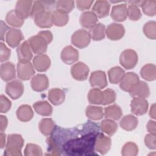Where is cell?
<instances>
[{"mask_svg": "<svg viewBox=\"0 0 156 156\" xmlns=\"http://www.w3.org/2000/svg\"><path fill=\"white\" fill-rule=\"evenodd\" d=\"M90 69L84 63L79 62L73 65L71 68L72 77L79 81H83L87 79Z\"/></svg>", "mask_w": 156, "mask_h": 156, "instance_id": "cell-7", "label": "cell"}, {"mask_svg": "<svg viewBox=\"0 0 156 156\" xmlns=\"http://www.w3.org/2000/svg\"><path fill=\"white\" fill-rule=\"evenodd\" d=\"M24 155L26 156H41L43 155L41 148L37 144L28 143L24 149Z\"/></svg>", "mask_w": 156, "mask_h": 156, "instance_id": "cell-42", "label": "cell"}, {"mask_svg": "<svg viewBox=\"0 0 156 156\" xmlns=\"http://www.w3.org/2000/svg\"><path fill=\"white\" fill-rule=\"evenodd\" d=\"M49 80L45 74H38L34 76L30 81L31 87L33 90L38 92L43 91L49 87Z\"/></svg>", "mask_w": 156, "mask_h": 156, "instance_id": "cell-15", "label": "cell"}, {"mask_svg": "<svg viewBox=\"0 0 156 156\" xmlns=\"http://www.w3.org/2000/svg\"><path fill=\"white\" fill-rule=\"evenodd\" d=\"M149 116L153 119L155 118V104H153L151 107V108L149 110Z\"/></svg>", "mask_w": 156, "mask_h": 156, "instance_id": "cell-57", "label": "cell"}, {"mask_svg": "<svg viewBox=\"0 0 156 156\" xmlns=\"http://www.w3.org/2000/svg\"><path fill=\"white\" fill-rule=\"evenodd\" d=\"M0 75L1 79L5 82H8L15 79L16 77L15 65L10 62L2 63L0 68Z\"/></svg>", "mask_w": 156, "mask_h": 156, "instance_id": "cell-18", "label": "cell"}, {"mask_svg": "<svg viewBox=\"0 0 156 156\" xmlns=\"http://www.w3.org/2000/svg\"><path fill=\"white\" fill-rule=\"evenodd\" d=\"M7 23L14 27H20L24 22V20L20 17L15 12V10L9 11L5 16Z\"/></svg>", "mask_w": 156, "mask_h": 156, "instance_id": "cell-36", "label": "cell"}, {"mask_svg": "<svg viewBox=\"0 0 156 156\" xmlns=\"http://www.w3.org/2000/svg\"><path fill=\"white\" fill-rule=\"evenodd\" d=\"M46 11V7L43 1H35L33 3L30 16V18L34 19L37 16Z\"/></svg>", "mask_w": 156, "mask_h": 156, "instance_id": "cell-44", "label": "cell"}, {"mask_svg": "<svg viewBox=\"0 0 156 156\" xmlns=\"http://www.w3.org/2000/svg\"><path fill=\"white\" fill-rule=\"evenodd\" d=\"M33 3L32 1H18L15 7L16 13L24 20L28 18L30 15Z\"/></svg>", "mask_w": 156, "mask_h": 156, "instance_id": "cell-16", "label": "cell"}, {"mask_svg": "<svg viewBox=\"0 0 156 156\" xmlns=\"http://www.w3.org/2000/svg\"><path fill=\"white\" fill-rule=\"evenodd\" d=\"M52 21L53 24L56 26H63L68 23L69 16L66 13L55 10L52 12Z\"/></svg>", "mask_w": 156, "mask_h": 156, "instance_id": "cell-35", "label": "cell"}, {"mask_svg": "<svg viewBox=\"0 0 156 156\" xmlns=\"http://www.w3.org/2000/svg\"><path fill=\"white\" fill-rule=\"evenodd\" d=\"M24 92V85L19 80H14L7 83L5 93L13 99L20 98Z\"/></svg>", "mask_w": 156, "mask_h": 156, "instance_id": "cell-6", "label": "cell"}, {"mask_svg": "<svg viewBox=\"0 0 156 156\" xmlns=\"http://www.w3.org/2000/svg\"><path fill=\"white\" fill-rule=\"evenodd\" d=\"M147 131L150 133H153V134H155L156 132V129H155V127H156V124L155 122L154 121H152V120H149L147 124Z\"/></svg>", "mask_w": 156, "mask_h": 156, "instance_id": "cell-53", "label": "cell"}, {"mask_svg": "<svg viewBox=\"0 0 156 156\" xmlns=\"http://www.w3.org/2000/svg\"><path fill=\"white\" fill-rule=\"evenodd\" d=\"M102 103L104 105L113 103L116 100V93L115 91L110 88H107L102 91Z\"/></svg>", "mask_w": 156, "mask_h": 156, "instance_id": "cell-47", "label": "cell"}, {"mask_svg": "<svg viewBox=\"0 0 156 156\" xmlns=\"http://www.w3.org/2000/svg\"><path fill=\"white\" fill-rule=\"evenodd\" d=\"M1 40H4V37L5 34L7 30H9L10 29H9V27L6 25V24L4 23L3 21H1Z\"/></svg>", "mask_w": 156, "mask_h": 156, "instance_id": "cell-55", "label": "cell"}, {"mask_svg": "<svg viewBox=\"0 0 156 156\" xmlns=\"http://www.w3.org/2000/svg\"><path fill=\"white\" fill-rule=\"evenodd\" d=\"M102 91L100 89L93 88L90 90L88 94V100L90 104H102Z\"/></svg>", "mask_w": 156, "mask_h": 156, "instance_id": "cell-38", "label": "cell"}, {"mask_svg": "<svg viewBox=\"0 0 156 156\" xmlns=\"http://www.w3.org/2000/svg\"><path fill=\"white\" fill-rule=\"evenodd\" d=\"M110 4L107 1H97L93 7V12L99 18L108 16Z\"/></svg>", "mask_w": 156, "mask_h": 156, "instance_id": "cell-22", "label": "cell"}, {"mask_svg": "<svg viewBox=\"0 0 156 156\" xmlns=\"http://www.w3.org/2000/svg\"><path fill=\"white\" fill-rule=\"evenodd\" d=\"M27 41L32 52L34 54H42L46 52L48 43L40 35L37 34V35L29 38Z\"/></svg>", "mask_w": 156, "mask_h": 156, "instance_id": "cell-4", "label": "cell"}, {"mask_svg": "<svg viewBox=\"0 0 156 156\" xmlns=\"http://www.w3.org/2000/svg\"><path fill=\"white\" fill-rule=\"evenodd\" d=\"M17 73L20 79L23 80H29L35 74L34 67L30 62H18Z\"/></svg>", "mask_w": 156, "mask_h": 156, "instance_id": "cell-5", "label": "cell"}, {"mask_svg": "<svg viewBox=\"0 0 156 156\" xmlns=\"http://www.w3.org/2000/svg\"><path fill=\"white\" fill-rule=\"evenodd\" d=\"M48 99L53 105H58L64 102L65 94L64 91L60 88H52L48 92Z\"/></svg>", "mask_w": 156, "mask_h": 156, "instance_id": "cell-25", "label": "cell"}, {"mask_svg": "<svg viewBox=\"0 0 156 156\" xmlns=\"http://www.w3.org/2000/svg\"><path fill=\"white\" fill-rule=\"evenodd\" d=\"M90 83L92 87L103 89L107 85V80L104 71H96L93 72L90 77Z\"/></svg>", "mask_w": 156, "mask_h": 156, "instance_id": "cell-11", "label": "cell"}, {"mask_svg": "<svg viewBox=\"0 0 156 156\" xmlns=\"http://www.w3.org/2000/svg\"><path fill=\"white\" fill-rule=\"evenodd\" d=\"M143 32L149 39L155 40L156 38V23L150 21L145 23L143 26Z\"/></svg>", "mask_w": 156, "mask_h": 156, "instance_id": "cell-40", "label": "cell"}, {"mask_svg": "<svg viewBox=\"0 0 156 156\" xmlns=\"http://www.w3.org/2000/svg\"><path fill=\"white\" fill-rule=\"evenodd\" d=\"M91 38L89 33L85 29H79L71 36V43L78 48H84L88 46Z\"/></svg>", "mask_w": 156, "mask_h": 156, "instance_id": "cell-3", "label": "cell"}, {"mask_svg": "<svg viewBox=\"0 0 156 156\" xmlns=\"http://www.w3.org/2000/svg\"><path fill=\"white\" fill-rule=\"evenodd\" d=\"M38 34L42 36L46 40V41L48 42V44L51 43V41H52V38H53L52 34L51 32L49 30H42V31L39 32L38 33Z\"/></svg>", "mask_w": 156, "mask_h": 156, "instance_id": "cell-52", "label": "cell"}, {"mask_svg": "<svg viewBox=\"0 0 156 156\" xmlns=\"http://www.w3.org/2000/svg\"><path fill=\"white\" fill-rule=\"evenodd\" d=\"M76 3L78 9L80 10H88L91 7L93 3V1H76Z\"/></svg>", "mask_w": 156, "mask_h": 156, "instance_id": "cell-51", "label": "cell"}, {"mask_svg": "<svg viewBox=\"0 0 156 156\" xmlns=\"http://www.w3.org/2000/svg\"><path fill=\"white\" fill-rule=\"evenodd\" d=\"M138 147L137 145L133 142L126 143L122 149L121 154L123 156H135L138 154Z\"/></svg>", "mask_w": 156, "mask_h": 156, "instance_id": "cell-41", "label": "cell"}, {"mask_svg": "<svg viewBox=\"0 0 156 156\" xmlns=\"http://www.w3.org/2000/svg\"><path fill=\"white\" fill-rule=\"evenodd\" d=\"M90 38L94 41L102 40L105 36V26L99 23L91 27L89 32Z\"/></svg>", "mask_w": 156, "mask_h": 156, "instance_id": "cell-30", "label": "cell"}, {"mask_svg": "<svg viewBox=\"0 0 156 156\" xmlns=\"http://www.w3.org/2000/svg\"><path fill=\"white\" fill-rule=\"evenodd\" d=\"M142 78L147 81L154 80L156 78V66L154 64L148 63L144 65L140 70Z\"/></svg>", "mask_w": 156, "mask_h": 156, "instance_id": "cell-31", "label": "cell"}, {"mask_svg": "<svg viewBox=\"0 0 156 156\" xmlns=\"http://www.w3.org/2000/svg\"><path fill=\"white\" fill-rule=\"evenodd\" d=\"M40 131L45 136H49L54 132L55 125L51 118L42 119L38 125Z\"/></svg>", "mask_w": 156, "mask_h": 156, "instance_id": "cell-32", "label": "cell"}, {"mask_svg": "<svg viewBox=\"0 0 156 156\" xmlns=\"http://www.w3.org/2000/svg\"><path fill=\"white\" fill-rule=\"evenodd\" d=\"M46 143L48 144V153L46 154V155H59L60 154L59 152L60 151L58 146L52 137H48L46 139Z\"/></svg>", "mask_w": 156, "mask_h": 156, "instance_id": "cell-46", "label": "cell"}, {"mask_svg": "<svg viewBox=\"0 0 156 156\" xmlns=\"http://www.w3.org/2000/svg\"><path fill=\"white\" fill-rule=\"evenodd\" d=\"M79 57L78 51L72 46H67L62 51L60 57L62 60L67 65H71L77 61Z\"/></svg>", "mask_w": 156, "mask_h": 156, "instance_id": "cell-13", "label": "cell"}, {"mask_svg": "<svg viewBox=\"0 0 156 156\" xmlns=\"http://www.w3.org/2000/svg\"><path fill=\"white\" fill-rule=\"evenodd\" d=\"M129 93L132 97H138L146 99L149 97L150 94L149 85L144 81H139L129 91Z\"/></svg>", "mask_w": 156, "mask_h": 156, "instance_id": "cell-19", "label": "cell"}, {"mask_svg": "<svg viewBox=\"0 0 156 156\" xmlns=\"http://www.w3.org/2000/svg\"><path fill=\"white\" fill-rule=\"evenodd\" d=\"M33 65L38 71L44 72L50 67L51 60L46 54H38L33 58Z\"/></svg>", "mask_w": 156, "mask_h": 156, "instance_id": "cell-20", "label": "cell"}, {"mask_svg": "<svg viewBox=\"0 0 156 156\" xmlns=\"http://www.w3.org/2000/svg\"><path fill=\"white\" fill-rule=\"evenodd\" d=\"M125 29L124 26L118 23H111L105 29V34L111 40H119L124 36Z\"/></svg>", "mask_w": 156, "mask_h": 156, "instance_id": "cell-8", "label": "cell"}, {"mask_svg": "<svg viewBox=\"0 0 156 156\" xmlns=\"http://www.w3.org/2000/svg\"><path fill=\"white\" fill-rule=\"evenodd\" d=\"M141 7L144 13L152 16L156 14V1H143Z\"/></svg>", "mask_w": 156, "mask_h": 156, "instance_id": "cell-43", "label": "cell"}, {"mask_svg": "<svg viewBox=\"0 0 156 156\" xmlns=\"http://www.w3.org/2000/svg\"><path fill=\"white\" fill-rule=\"evenodd\" d=\"M97 16L91 11H87L83 12L80 16V25L86 29H91L98 22Z\"/></svg>", "mask_w": 156, "mask_h": 156, "instance_id": "cell-23", "label": "cell"}, {"mask_svg": "<svg viewBox=\"0 0 156 156\" xmlns=\"http://www.w3.org/2000/svg\"><path fill=\"white\" fill-rule=\"evenodd\" d=\"M24 144V140L20 134H10L7 136L4 155L5 156H19L21 155V149Z\"/></svg>", "mask_w": 156, "mask_h": 156, "instance_id": "cell-1", "label": "cell"}, {"mask_svg": "<svg viewBox=\"0 0 156 156\" xmlns=\"http://www.w3.org/2000/svg\"><path fill=\"white\" fill-rule=\"evenodd\" d=\"M34 116V112L31 107L27 104L21 105L16 110L17 118L22 122L29 121Z\"/></svg>", "mask_w": 156, "mask_h": 156, "instance_id": "cell-26", "label": "cell"}, {"mask_svg": "<svg viewBox=\"0 0 156 156\" xmlns=\"http://www.w3.org/2000/svg\"><path fill=\"white\" fill-rule=\"evenodd\" d=\"M144 143L146 146L151 149L156 148V136L155 134L149 133L145 136Z\"/></svg>", "mask_w": 156, "mask_h": 156, "instance_id": "cell-50", "label": "cell"}, {"mask_svg": "<svg viewBox=\"0 0 156 156\" xmlns=\"http://www.w3.org/2000/svg\"><path fill=\"white\" fill-rule=\"evenodd\" d=\"M94 144L96 151L102 155H105L110 149L112 141L110 137L99 133L96 136Z\"/></svg>", "mask_w": 156, "mask_h": 156, "instance_id": "cell-12", "label": "cell"}, {"mask_svg": "<svg viewBox=\"0 0 156 156\" xmlns=\"http://www.w3.org/2000/svg\"><path fill=\"white\" fill-rule=\"evenodd\" d=\"M104 115L105 118L110 119L112 120H118L122 115V112L121 107L116 105L113 104L109 105L104 108Z\"/></svg>", "mask_w": 156, "mask_h": 156, "instance_id": "cell-29", "label": "cell"}, {"mask_svg": "<svg viewBox=\"0 0 156 156\" xmlns=\"http://www.w3.org/2000/svg\"><path fill=\"white\" fill-rule=\"evenodd\" d=\"M0 140H1L0 147H1V149H3L5 146V145H6L5 134L3 132H1V133H0Z\"/></svg>", "mask_w": 156, "mask_h": 156, "instance_id": "cell-56", "label": "cell"}, {"mask_svg": "<svg viewBox=\"0 0 156 156\" xmlns=\"http://www.w3.org/2000/svg\"><path fill=\"white\" fill-rule=\"evenodd\" d=\"M11 101L4 95L0 96V112L1 113H7L11 108Z\"/></svg>", "mask_w": 156, "mask_h": 156, "instance_id": "cell-48", "label": "cell"}, {"mask_svg": "<svg viewBox=\"0 0 156 156\" xmlns=\"http://www.w3.org/2000/svg\"><path fill=\"white\" fill-rule=\"evenodd\" d=\"M139 81V77L136 73L129 72L125 73L123 78L119 82V87L123 91L129 92Z\"/></svg>", "mask_w": 156, "mask_h": 156, "instance_id": "cell-9", "label": "cell"}, {"mask_svg": "<svg viewBox=\"0 0 156 156\" xmlns=\"http://www.w3.org/2000/svg\"><path fill=\"white\" fill-rule=\"evenodd\" d=\"M100 127L102 132L110 136L113 135L118 129L117 123L110 119H105L102 120Z\"/></svg>", "mask_w": 156, "mask_h": 156, "instance_id": "cell-37", "label": "cell"}, {"mask_svg": "<svg viewBox=\"0 0 156 156\" xmlns=\"http://www.w3.org/2000/svg\"><path fill=\"white\" fill-rule=\"evenodd\" d=\"M138 121L136 117L132 115L124 116L120 121L119 124L121 128L127 131L134 130L138 126Z\"/></svg>", "mask_w": 156, "mask_h": 156, "instance_id": "cell-28", "label": "cell"}, {"mask_svg": "<svg viewBox=\"0 0 156 156\" xmlns=\"http://www.w3.org/2000/svg\"><path fill=\"white\" fill-rule=\"evenodd\" d=\"M19 62H30L33 57L32 51L28 41H23L16 49Z\"/></svg>", "mask_w": 156, "mask_h": 156, "instance_id": "cell-17", "label": "cell"}, {"mask_svg": "<svg viewBox=\"0 0 156 156\" xmlns=\"http://www.w3.org/2000/svg\"><path fill=\"white\" fill-rule=\"evenodd\" d=\"M24 39L22 32L20 29L11 28L5 35V41L9 46L12 48L18 46Z\"/></svg>", "mask_w": 156, "mask_h": 156, "instance_id": "cell-14", "label": "cell"}, {"mask_svg": "<svg viewBox=\"0 0 156 156\" xmlns=\"http://www.w3.org/2000/svg\"><path fill=\"white\" fill-rule=\"evenodd\" d=\"M0 121H1L0 122L1 132H4V130H5V129L7 126V123H8L7 118L5 116L1 115L0 116Z\"/></svg>", "mask_w": 156, "mask_h": 156, "instance_id": "cell-54", "label": "cell"}, {"mask_svg": "<svg viewBox=\"0 0 156 156\" xmlns=\"http://www.w3.org/2000/svg\"><path fill=\"white\" fill-rule=\"evenodd\" d=\"M86 116L91 120H100L103 118L104 111L101 107L88 105L85 110Z\"/></svg>", "mask_w": 156, "mask_h": 156, "instance_id": "cell-34", "label": "cell"}, {"mask_svg": "<svg viewBox=\"0 0 156 156\" xmlns=\"http://www.w3.org/2000/svg\"><path fill=\"white\" fill-rule=\"evenodd\" d=\"M74 7V1H58L55 2L57 10L68 14Z\"/></svg>", "mask_w": 156, "mask_h": 156, "instance_id": "cell-39", "label": "cell"}, {"mask_svg": "<svg viewBox=\"0 0 156 156\" xmlns=\"http://www.w3.org/2000/svg\"><path fill=\"white\" fill-rule=\"evenodd\" d=\"M0 48H1L0 61L2 62L7 60L10 58L11 55V51L2 42L0 43Z\"/></svg>", "mask_w": 156, "mask_h": 156, "instance_id": "cell-49", "label": "cell"}, {"mask_svg": "<svg viewBox=\"0 0 156 156\" xmlns=\"http://www.w3.org/2000/svg\"><path fill=\"white\" fill-rule=\"evenodd\" d=\"M127 16L132 21H138L141 18L142 14L137 5L130 4L127 7Z\"/></svg>", "mask_w": 156, "mask_h": 156, "instance_id": "cell-45", "label": "cell"}, {"mask_svg": "<svg viewBox=\"0 0 156 156\" xmlns=\"http://www.w3.org/2000/svg\"><path fill=\"white\" fill-rule=\"evenodd\" d=\"M35 111L39 115L43 116H49L52 113V107L46 101H40L33 104Z\"/></svg>", "mask_w": 156, "mask_h": 156, "instance_id": "cell-27", "label": "cell"}, {"mask_svg": "<svg viewBox=\"0 0 156 156\" xmlns=\"http://www.w3.org/2000/svg\"><path fill=\"white\" fill-rule=\"evenodd\" d=\"M138 62V55L132 49H128L122 52L119 57V63L124 68L130 69L133 68Z\"/></svg>", "mask_w": 156, "mask_h": 156, "instance_id": "cell-2", "label": "cell"}, {"mask_svg": "<svg viewBox=\"0 0 156 156\" xmlns=\"http://www.w3.org/2000/svg\"><path fill=\"white\" fill-rule=\"evenodd\" d=\"M125 74L124 70L119 66H115L110 68L108 71V79L110 83L113 84L118 83L121 82Z\"/></svg>", "mask_w": 156, "mask_h": 156, "instance_id": "cell-33", "label": "cell"}, {"mask_svg": "<svg viewBox=\"0 0 156 156\" xmlns=\"http://www.w3.org/2000/svg\"><path fill=\"white\" fill-rule=\"evenodd\" d=\"M131 112L137 116L145 114L148 108V102L145 98L133 97L130 103Z\"/></svg>", "mask_w": 156, "mask_h": 156, "instance_id": "cell-10", "label": "cell"}, {"mask_svg": "<svg viewBox=\"0 0 156 156\" xmlns=\"http://www.w3.org/2000/svg\"><path fill=\"white\" fill-rule=\"evenodd\" d=\"M35 24L41 28H49L53 25L52 21V12L46 11L34 18Z\"/></svg>", "mask_w": 156, "mask_h": 156, "instance_id": "cell-24", "label": "cell"}, {"mask_svg": "<svg viewBox=\"0 0 156 156\" xmlns=\"http://www.w3.org/2000/svg\"><path fill=\"white\" fill-rule=\"evenodd\" d=\"M111 18L116 21H124L127 17V7L126 4H121L113 6Z\"/></svg>", "mask_w": 156, "mask_h": 156, "instance_id": "cell-21", "label": "cell"}]
</instances>
